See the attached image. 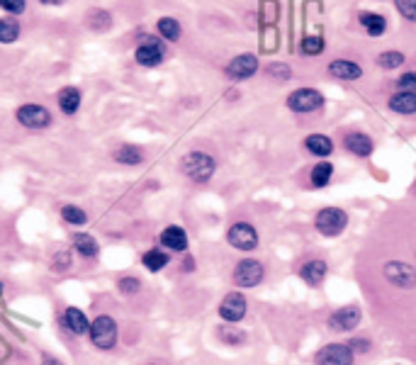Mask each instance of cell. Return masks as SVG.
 <instances>
[{"mask_svg":"<svg viewBox=\"0 0 416 365\" xmlns=\"http://www.w3.org/2000/svg\"><path fill=\"white\" fill-rule=\"evenodd\" d=\"M215 168H217L215 158L205 151H190V153H185L183 161H180V170L195 182L210 180L212 173H215Z\"/></svg>","mask_w":416,"mask_h":365,"instance_id":"cell-1","label":"cell"},{"mask_svg":"<svg viewBox=\"0 0 416 365\" xmlns=\"http://www.w3.org/2000/svg\"><path fill=\"white\" fill-rule=\"evenodd\" d=\"M278 18H280L278 0H261V22L266 27V32L261 37V47L266 49V54H273L278 49V27H275Z\"/></svg>","mask_w":416,"mask_h":365,"instance_id":"cell-2","label":"cell"},{"mask_svg":"<svg viewBox=\"0 0 416 365\" xmlns=\"http://www.w3.org/2000/svg\"><path fill=\"white\" fill-rule=\"evenodd\" d=\"M88 334H90L93 344L97 348H102V351H109V348L117 344V324H114V319L107 317V314H100V317L93 319Z\"/></svg>","mask_w":416,"mask_h":365,"instance_id":"cell-3","label":"cell"},{"mask_svg":"<svg viewBox=\"0 0 416 365\" xmlns=\"http://www.w3.org/2000/svg\"><path fill=\"white\" fill-rule=\"evenodd\" d=\"M321 105H324V95L316 88H299V91H292L287 95V108L292 112H316Z\"/></svg>","mask_w":416,"mask_h":365,"instance_id":"cell-4","label":"cell"},{"mask_svg":"<svg viewBox=\"0 0 416 365\" xmlns=\"http://www.w3.org/2000/svg\"><path fill=\"white\" fill-rule=\"evenodd\" d=\"M348 224V214L338 207H324L316 214V229L324 236H338Z\"/></svg>","mask_w":416,"mask_h":365,"instance_id":"cell-5","label":"cell"},{"mask_svg":"<svg viewBox=\"0 0 416 365\" xmlns=\"http://www.w3.org/2000/svg\"><path fill=\"white\" fill-rule=\"evenodd\" d=\"M166 59V47H163L161 40L156 37H139V47H136V64L141 66H158Z\"/></svg>","mask_w":416,"mask_h":365,"instance_id":"cell-6","label":"cell"},{"mask_svg":"<svg viewBox=\"0 0 416 365\" xmlns=\"http://www.w3.org/2000/svg\"><path fill=\"white\" fill-rule=\"evenodd\" d=\"M18 122L22 127H27V129H44V127L52 124V115H49V110L44 108V105H22L18 108Z\"/></svg>","mask_w":416,"mask_h":365,"instance_id":"cell-7","label":"cell"},{"mask_svg":"<svg viewBox=\"0 0 416 365\" xmlns=\"http://www.w3.org/2000/svg\"><path fill=\"white\" fill-rule=\"evenodd\" d=\"M316 365H353L355 353L348 344H328L316 353Z\"/></svg>","mask_w":416,"mask_h":365,"instance_id":"cell-8","label":"cell"},{"mask_svg":"<svg viewBox=\"0 0 416 365\" xmlns=\"http://www.w3.org/2000/svg\"><path fill=\"white\" fill-rule=\"evenodd\" d=\"M227 239L234 248H239V251H254V248L258 246V234H256V229L249 222L232 224Z\"/></svg>","mask_w":416,"mask_h":365,"instance_id":"cell-9","label":"cell"},{"mask_svg":"<svg viewBox=\"0 0 416 365\" xmlns=\"http://www.w3.org/2000/svg\"><path fill=\"white\" fill-rule=\"evenodd\" d=\"M385 278L390 280L392 285L409 290V287L416 285V268H412V265L404 261H390V263H385Z\"/></svg>","mask_w":416,"mask_h":365,"instance_id":"cell-10","label":"cell"},{"mask_svg":"<svg viewBox=\"0 0 416 365\" xmlns=\"http://www.w3.org/2000/svg\"><path fill=\"white\" fill-rule=\"evenodd\" d=\"M256 71H258V59H256L254 54H239V57H234L229 61L224 74L232 81H246V79H251Z\"/></svg>","mask_w":416,"mask_h":365,"instance_id":"cell-11","label":"cell"},{"mask_svg":"<svg viewBox=\"0 0 416 365\" xmlns=\"http://www.w3.org/2000/svg\"><path fill=\"white\" fill-rule=\"evenodd\" d=\"M263 275H266V270H263L261 261L249 258V261H241L237 265V270H234V283L239 287H256L263 280Z\"/></svg>","mask_w":416,"mask_h":365,"instance_id":"cell-12","label":"cell"},{"mask_svg":"<svg viewBox=\"0 0 416 365\" xmlns=\"http://www.w3.org/2000/svg\"><path fill=\"white\" fill-rule=\"evenodd\" d=\"M219 317L229 324H237L246 317V297L241 292H229L219 304Z\"/></svg>","mask_w":416,"mask_h":365,"instance_id":"cell-13","label":"cell"},{"mask_svg":"<svg viewBox=\"0 0 416 365\" xmlns=\"http://www.w3.org/2000/svg\"><path fill=\"white\" fill-rule=\"evenodd\" d=\"M360 322V309L355 307V304H346V307L336 309V312L328 317V326H331L333 331H350L355 329Z\"/></svg>","mask_w":416,"mask_h":365,"instance_id":"cell-14","label":"cell"},{"mask_svg":"<svg viewBox=\"0 0 416 365\" xmlns=\"http://www.w3.org/2000/svg\"><path fill=\"white\" fill-rule=\"evenodd\" d=\"M343 146H346L350 153H355V156H370L375 144H372L370 137L363 134V132H350V134H346V139H343Z\"/></svg>","mask_w":416,"mask_h":365,"instance_id":"cell-15","label":"cell"},{"mask_svg":"<svg viewBox=\"0 0 416 365\" xmlns=\"http://www.w3.org/2000/svg\"><path fill=\"white\" fill-rule=\"evenodd\" d=\"M328 71H331V76L343 79V81H358L360 76H363V69H360L358 64H353V61H348V59L331 61V64H328Z\"/></svg>","mask_w":416,"mask_h":365,"instance_id":"cell-16","label":"cell"},{"mask_svg":"<svg viewBox=\"0 0 416 365\" xmlns=\"http://www.w3.org/2000/svg\"><path fill=\"white\" fill-rule=\"evenodd\" d=\"M161 243L171 251H185L188 248V234H185L183 226H166L161 234Z\"/></svg>","mask_w":416,"mask_h":365,"instance_id":"cell-17","label":"cell"},{"mask_svg":"<svg viewBox=\"0 0 416 365\" xmlns=\"http://www.w3.org/2000/svg\"><path fill=\"white\" fill-rule=\"evenodd\" d=\"M390 110L397 115H416V93L399 91L390 98Z\"/></svg>","mask_w":416,"mask_h":365,"instance_id":"cell-18","label":"cell"},{"mask_svg":"<svg viewBox=\"0 0 416 365\" xmlns=\"http://www.w3.org/2000/svg\"><path fill=\"white\" fill-rule=\"evenodd\" d=\"M64 324H66V329H69L71 334H76V336L85 334V331L90 329V322L85 319V314L81 312V309H76V307H69L64 312Z\"/></svg>","mask_w":416,"mask_h":365,"instance_id":"cell-19","label":"cell"},{"mask_svg":"<svg viewBox=\"0 0 416 365\" xmlns=\"http://www.w3.org/2000/svg\"><path fill=\"white\" fill-rule=\"evenodd\" d=\"M360 25L365 27V32H368L370 37H382L387 32V20L382 18V15L377 13H370V10H365V13H360Z\"/></svg>","mask_w":416,"mask_h":365,"instance_id":"cell-20","label":"cell"},{"mask_svg":"<svg viewBox=\"0 0 416 365\" xmlns=\"http://www.w3.org/2000/svg\"><path fill=\"white\" fill-rule=\"evenodd\" d=\"M59 108H61L64 115H76L81 108V91L73 86H66L61 93H59Z\"/></svg>","mask_w":416,"mask_h":365,"instance_id":"cell-21","label":"cell"},{"mask_svg":"<svg viewBox=\"0 0 416 365\" xmlns=\"http://www.w3.org/2000/svg\"><path fill=\"white\" fill-rule=\"evenodd\" d=\"M304 146H307V151L309 153H314V156H328V153L333 151V141L328 139L326 134H309L304 139Z\"/></svg>","mask_w":416,"mask_h":365,"instance_id":"cell-22","label":"cell"},{"mask_svg":"<svg viewBox=\"0 0 416 365\" xmlns=\"http://www.w3.org/2000/svg\"><path fill=\"white\" fill-rule=\"evenodd\" d=\"M302 278L307 280L309 285H319L321 280L326 278V263L324 261H309V263H304L302 265Z\"/></svg>","mask_w":416,"mask_h":365,"instance_id":"cell-23","label":"cell"},{"mask_svg":"<svg viewBox=\"0 0 416 365\" xmlns=\"http://www.w3.org/2000/svg\"><path fill=\"white\" fill-rule=\"evenodd\" d=\"M168 253L161 251V248H151V251L144 253V258H141V263L146 265V270H151V273H158V270H163L168 265Z\"/></svg>","mask_w":416,"mask_h":365,"instance_id":"cell-24","label":"cell"},{"mask_svg":"<svg viewBox=\"0 0 416 365\" xmlns=\"http://www.w3.org/2000/svg\"><path fill=\"white\" fill-rule=\"evenodd\" d=\"M156 30H158V35H161L166 42H178L180 35H183V30H180V22L173 20V18H161V20H158V25H156Z\"/></svg>","mask_w":416,"mask_h":365,"instance_id":"cell-25","label":"cell"},{"mask_svg":"<svg viewBox=\"0 0 416 365\" xmlns=\"http://www.w3.org/2000/svg\"><path fill=\"white\" fill-rule=\"evenodd\" d=\"M73 246H76V251H78L83 258H95L97 256V241L93 239L90 234H76L73 236Z\"/></svg>","mask_w":416,"mask_h":365,"instance_id":"cell-26","label":"cell"},{"mask_svg":"<svg viewBox=\"0 0 416 365\" xmlns=\"http://www.w3.org/2000/svg\"><path fill=\"white\" fill-rule=\"evenodd\" d=\"M331 175H333V166L321 161L316 163L314 168H311V185L314 187H326L328 182H331Z\"/></svg>","mask_w":416,"mask_h":365,"instance_id":"cell-27","label":"cell"},{"mask_svg":"<svg viewBox=\"0 0 416 365\" xmlns=\"http://www.w3.org/2000/svg\"><path fill=\"white\" fill-rule=\"evenodd\" d=\"M114 161L124 163V166H136V163L144 161V153H141L136 146H122L114 151Z\"/></svg>","mask_w":416,"mask_h":365,"instance_id":"cell-28","label":"cell"},{"mask_svg":"<svg viewBox=\"0 0 416 365\" xmlns=\"http://www.w3.org/2000/svg\"><path fill=\"white\" fill-rule=\"evenodd\" d=\"M61 219L66 224L81 226V224L88 222V214L81 207H76V204H64V207H61Z\"/></svg>","mask_w":416,"mask_h":365,"instance_id":"cell-29","label":"cell"},{"mask_svg":"<svg viewBox=\"0 0 416 365\" xmlns=\"http://www.w3.org/2000/svg\"><path fill=\"white\" fill-rule=\"evenodd\" d=\"M321 52H324V37L321 35H307L302 40L304 57H319Z\"/></svg>","mask_w":416,"mask_h":365,"instance_id":"cell-30","label":"cell"},{"mask_svg":"<svg viewBox=\"0 0 416 365\" xmlns=\"http://www.w3.org/2000/svg\"><path fill=\"white\" fill-rule=\"evenodd\" d=\"M404 64V54L402 52H394V49H390V52H382L380 57H377V66L385 71H392V69H399V66Z\"/></svg>","mask_w":416,"mask_h":365,"instance_id":"cell-31","label":"cell"},{"mask_svg":"<svg viewBox=\"0 0 416 365\" xmlns=\"http://www.w3.org/2000/svg\"><path fill=\"white\" fill-rule=\"evenodd\" d=\"M20 37V25L15 20H0V42L10 44Z\"/></svg>","mask_w":416,"mask_h":365,"instance_id":"cell-32","label":"cell"},{"mask_svg":"<svg viewBox=\"0 0 416 365\" xmlns=\"http://www.w3.org/2000/svg\"><path fill=\"white\" fill-rule=\"evenodd\" d=\"M397 13L402 15L404 20L416 22V0H392Z\"/></svg>","mask_w":416,"mask_h":365,"instance_id":"cell-33","label":"cell"},{"mask_svg":"<svg viewBox=\"0 0 416 365\" xmlns=\"http://www.w3.org/2000/svg\"><path fill=\"white\" fill-rule=\"evenodd\" d=\"M109 13H105V10H93V15H90V25L95 27V30H107L109 27Z\"/></svg>","mask_w":416,"mask_h":365,"instance_id":"cell-34","label":"cell"},{"mask_svg":"<svg viewBox=\"0 0 416 365\" xmlns=\"http://www.w3.org/2000/svg\"><path fill=\"white\" fill-rule=\"evenodd\" d=\"M268 76H271V79L287 81L290 76H292V71H290L287 64H271V66H268Z\"/></svg>","mask_w":416,"mask_h":365,"instance_id":"cell-35","label":"cell"},{"mask_svg":"<svg viewBox=\"0 0 416 365\" xmlns=\"http://www.w3.org/2000/svg\"><path fill=\"white\" fill-rule=\"evenodd\" d=\"M399 91H407V93H416V71H409V74H402L397 81Z\"/></svg>","mask_w":416,"mask_h":365,"instance_id":"cell-36","label":"cell"},{"mask_svg":"<svg viewBox=\"0 0 416 365\" xmlns=\"http://www.w3.org/2000/svg\"><path fill=\"white\" fill-rule=\"evenodd\" d=\"M0 8H3L5 13L20 15V13H25L27 3H25V0H0Z\"/></svg>","mask_w":416,"mask_h":365,"instance_id":"cell-37","label":"cell"},{"mask_svg":"<svg viewBox=\"0 0 416 365\" xmlns=\"http://www.w3.org/2000/svg\"><path fill=\"white\" fill-rule=\"evenodd\" d=\"M139 280L136 278H122L119 280V292H124V295H134V292H139Z\"/></svg>","mask_w":416,"mask_h":365,"instance_id":"cell-38","label":"cell"},{"mask_svg":"<svg viewBox=\"0 0 416 365\" xmlns=\"http://www.w3.org/2000/svg\"><path fill=\"white\" fill-rule=\"evenodd\" d=\"M219 334H222V339H227L229 344H241V341H244V334H237V331L222 329V331H219Z\"/></svg>","mask_w":416,"mask_h":365,"instance_id":"cell-39","label":"cell"},{"mask_svg":"<svg viewBox=\"0 0 416 365\" xmlns=\"http://www.w3.org/2000/svg\"><path fill=\"white\" fill-rule=\"evenodd\" d=\"M348 346H350V351H353V353H358V351H368V348H370V344H368V341H365V339H353V341H348Z\"/></svg>","mask_w":416,"mask_h":365,"instance_id":"cell-40","label":"cell"},{"mask_svg":"<svg viewBox=\"0 0 416 365\" xmlns=\"http://www.w3.org/2000/svg\"><path fill=\"white\" fill-rule=\"evenodd\" d=\"M42 365H64V363L54 356H42Z\"/></svg>","mask_w":416,"mask_h":365,"instance_id":"cell-41","label":"cell"},{"mask_svg":"<svg viewBox=\"0 0 416 365\" xmlns=\"http://www.w3.org/2000/svg\"><path fill=\"white\" fill-rule=\"evenodd\" d=\"M42 3H44V5H61L64 0H42Z\"/></svg>","mask_w":416,"mask_h":365,"instance_id":"cell-42","label":"cell"},{"mask_svg":"<svg viewBox=\"0 0 416 365\" xmlns=\"http://www.w3.org/2000/svg\"><path fill=\"white\" fill-rule=\"evenodd\" d=\"M0 295H3V283H0Z\"/></svg>","mask_w":416,"mask_h":365,"instance_id":"cell-43","label":"cell"}]
</instances>
